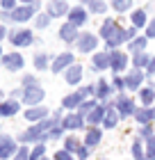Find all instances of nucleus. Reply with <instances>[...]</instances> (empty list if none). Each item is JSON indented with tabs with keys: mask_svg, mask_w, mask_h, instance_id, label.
Segmentation results:
<instances>
[{
	"mask_svg": "<svg viewBox=\"0 0 155 160\" xmlns=\"http://www.w3.org/2000/svg\"><path fill=\"white\" fill-rule=\"evenodd\" d=\"M78 149H80V142L75 137H69V140H66V151H78Z\"/></svg>",
	"mask_w": 155,
	"mask_h": 160,
	"instance_id": "obj_36",
	"label": "nucleus"
},
{
	"mask_svg": "<svg viewBox=\"0 0 155 160\" xmlns=\"http://www.w3.org/2000/svg\"><path fill=\"white\" fill-rule=\"evenodd\" d=\"M109 64H112V53H96L94 55V67L103 71V69H107Z\"/></svg>",
	"mask_w": 155,
	"mask_h": 160,
	"instance_id": "obj_11",
	"label": "nucleus"
},
{
	"mask_svg": "<svg viewBox=\"0 0 155 160\" xmlns=\"http://www.w3.org/2000/svg\"><path fill=\"white\" fill-rule=\"evenodd\" d=\"M0 5H2V9H7V12L16 9V7H14V5H16V0H0Z\"/></svg>",
	"mask_w": 155,
	"mask_h": 160,
	"instance_id": "obj_38",
	"label": "nucleus"
},
{
	"mask_svg": "<svg viewBox=\"0 0 155 160\" xmlns=\"http://www.w3.org/2000/svg\"><path fill=\"white\" fill-rule=\"evenodd\" d=\"M144 48H146V37H139V39H132L130 41V50L132 53H144Z\"/></svg>",
	"mask_w": 155,
	"mask_h": 160,
	"instance_id": "obj_28",
	"label": "nucleus"
},
{
	"mask_svg": "<svg viewBox=\"0 0 155 160\" xmlns=\"http://www.w3.org/2000/svg\"><path fill=\"white\" fill-rule=\"evenodd\" d=\"M130 5H132V0H112V7L116 12H125V9H130Z\"/></svg>",
	"mask_w": 155,
	"mask_h": 160,
	"instance_id": "obj_30",
	"label": "nucleus"
},
{
	"mask_svg": "<svg viewBox=\"0 0 155 160\" xmlns=\"http://www.w3.org/2000/svg\"><path fill=\"white\" fill-rule=\"evenodd\" d=\"M55 123H57V119H43L39 126H34V128H30V130H25V133L21 135V137H23V142H34V140H41V137L46 140V133H50V128H53Z\"/></svg>",
	"mask_w": 155,
	"mask_h": 160,
	"instance_id": "obj_1",
	"label": "nucleus"
},
{
	"mask_svg": "<svg viewBox=\"0 0 155 160\" xmlns=\"http://www.w3.org/2000/svg\"><path fill=\"white\" fill-rule=\"evenodd\" d=\"M0 117H2V108H0Z\"/></svg>",
	"mask_w": 155,
	"mask_h": 160,
	"instance_id": "obj_53",
	"label": "nucleus"
},
{
	"mask_svg": "<svg viewBox=\"0 0 155 160\" xmlns=\"http://www.w3.org/2000/svg\"><path fill=\"white\" fill-rule=\"evenodd\" d=\"M5 37H7V30H5V28H2V25H0V41H2Z\"/></svg>",
	"mask_w": 155,
	"mask_h": 160,
	"instance_id": "obj_51",
	"label": "nucleus"
},
{
	"mask_svg": "<svg viewBox=\"0 0 155 160\" xmlns=\"http://www.w3.org/2000/svg\"><path fill=\"white\" fill-rule=\"evenodd\" d=\"M142 160H146V158H142Z\"/></svg>",
	"mask_w": 155,
	"mask_h": 160,
	"instance_id": "obj_56",
	"label": "nucleus"
},
{
	"mask_svg": "<svg viewBox=\"0 0 155 160\" xmlns=\"http://www.w3.org/2000/svg\"><path fill=\"white\" fill-rule=\"evenodd\" d=\"M46 64H48V57H46V55H36V57H34V67L39 69V71L46 69Z\"/></svg>",
	"mask_w": 155,
	"mask_h": 160,
	"instance_id": "obj_35",
	"label": "nucleus"
},
{
	"mask_svg": "<svg viewBox=\"0 0 155 160\" xmlns=\"http://www.w3.org/2000/svg\"><path fill=\"white\" fill-rule=\"evenodd\" d=\"M0 55H2V50H0Z\"/></svg>",
	"mask_w": 155,
	"mask_h": 160,
	"instance_id": "obj_55",
	"label": "nucleus"
},
{
	"mask_svg": "<svg viewBox=\"0 0 155 160\" xmlns=\"http://www.w3.org/2000/svg\"><path fill=\"white\" fill-rule=\"evenodd\" d=\"M132 153H135L137 160H142V158H144V156H142V142H135V144H132Z\"/></svg>",
	"mask_w": 155,
	"mask_h": 160,
	"instance_id": "obj_39",
	"label": "nucleus"
},
{
	"mask_svg": "<svg viewBox=\"0 0 155 160\" xmlns=\"http://www.w3.org/2000/svg\"><path fill=\"white\" fill-rule=\"evenodd\" d=\"M55 160H73V158L69 156V151H57V153H55Z\"/></svg>",
	"mask_w": 155,
	"mask_h": 160,
	"instance_id": "obj_43",
	"label": "nucleus"
},
{
	"mask_svg": "<svg viewBox=\"0 0 155 160\" xmlns=\"http://www.w3.org/2000/svg\"><path fill=\"white\" fill-rule=\"evenodd\" d=\"M43 98V89L39 85H34V87H25L23 89V101L27 105H34V103H39V101Z\"/></svg>",
	"mask_w": 155,
	"mask_h": 160,
	"instance_id": "obj_4",
	"label": "nucleus"
},
{
	"mask_svg": "<svg viewBox=\"0 0 155 160\" xmlns=\"http://www.w3.org/2000/svg\"><path fill=\"white\" fill-rule=\"evenodd\" d=\"M125 64H128V57H125V53H112V67L114 71H123Z\"/></svg>",
	"mask_w": 155,
	"mask_h": 160,
	"instance_id": "obj_19",
	"label": "nucleus"
},
{
	"mask_svg": "<svg viewBox=\"0 0 155 160\" xmlns=\"http://www.w3.org/2000/svg\"><path fill=\"white\" fill-rule=\"evenodd\" d=\"M48 23H50V16H48V14H46V16L41 14V16L36 18V25H39V28H48Z\"/></svg>",
	"mask_w": 155,
	"mask_h": 160,
	"instance_id": "obj_40",
	"label": "nucleus"
},
{
	"mask_svg": "<svg viewBox=\"0 0 155 160\" xmlns=\"http://www.w3.org/2000/svg\"><path fill=\"white\" fill-rule=\"evenodd\" d=\"M34 14V5H23V7H16V9L12 12V21H27Z\"/></svg>",
	"mask_w": 155,
	"mask_h": 160,
	"instance_id": "obj_8",
	"label": "nucleus"
},
{
	"mask_svg": "<svg viewBox=\"0 0 155 160\" xmlns=\"http://www.w3.org/2000/svg\"><path fill=\"white\" fill-rule=\"evenodd\" d=\"M71 9L66 7L64 0H50L48 2V16L55 18V16H64V14H69Z\"/></svg>",
	"mask_w": 155,
	"mask_h": 160,
	"instance_id": "obj_7",
	"label": "nucleus"
},
{
	"mask_svg": "<svg viewBox=\"0 0 155 160\" xmlns=\"http://www.w3.org/2000/svg\"><path fill=\"white\" fill-rule=\"evenodd\" d=\"M9 41L14 43V46H30V43L34 41V37H32L30 30H16V32H12Z\"/></svg>",
	"mask_w": 155,
	"mask_h": 160,
	"instance_id": "obj_5",
	"label": "nucleus"
},
{
	"mask_svg": "<svg viewBox=\"0 0 155 160\" xmlns=\"http://www.w3.org/2000/svg\"><path fill=\"white\" fill-rule=\"evenodd\" d=\"M91 89H94V87H85V89H80V92H78V94H80V98L89 96V94H91Z\"/></svg>",
	"mask_w": 155,
	"mask_h": 160,
	"instance_id": "obj_46",
	"label": "nucleus"
},
{
	"mask_svg": "<svg viewBox=\"0 0 155 160\" xmlns=\"http://www.w3.org/2000/svg\"><path fill=\"white\" fill-rule=\"evenodd\" d=\"M153 117H155V108H153Z\"/></svg>",
	"mask_w": 155,
	"mask_h": 160,
	"instance_id": "obj_54",
	"label": "nucleus"
},
{
	"mask_svg": "<svg viewBox=\"0 0 155 160\" xmlns=\"http://www.w3.org/2000/svg\"><path fill=\"white\" fill-rule=\"evenodd\" d=\"M114 87H116V89H121V87H125V80H121V78H114Z\"/></svg>",
	"mask_w": 155,
	"mask_h": 160,
	"instance_id": "obj_47",
	"label": "nucleus"
},
{
	"mask_svg": "<svg viewBox=\"0 0 155 160\" xmlns=\"http://www.w3.org/2000/svg\"><path fill=\"white\" fill-rule=\"evenodd\" d=\"M94 108H96L94 101H85V103H80V114H89Z\"/></svg>",
	"mask_w": 155,
	"mask_h": 160,
	"instance_id": "obj_33",
	"label": "nucleus"
},
{
	"mask_svg": "<svg viewBox=\"0 0 155 160\" xmlns=\"http://www.w3.org/2000/svg\"><path fill=\"white\" fill-rule=\"evenodd\" d=\"M87 153H89L87 149H78V158H80V160H85V158H87Z\"/></svg>",
	"mask_w": 155,
	"mask_h": 160,
	"instance_id": "obj_48",
	"label": "nucleus"
},
{
	"mask_svg": "<svg viewBox=\"0 0 155 160\" xmlns=\"http://www.w3.org/2000/svg\"><path fill=\"white\" fill-rule=\"evenodd\" d=\"M71 64H73V55H71V53H64V55H60V57L53 62V71H55V73H60L62 69L71 67Z\"/></svg>",
	"mask_w": 155,
	"mask_h": 160,
	"instance_id": "obj_12",
	"label": "nucleus"
},
{
	"mask_svg": "<svg viewBox=\"0 0 155 160\" xmlns=\"http://www.w3.org/2000/svg\"><path fill=\"white\" fill-rule=\"evenodd\" d=\"M135 119H137L139 123H148V121H153L155 117H153V110H137V112H135Z\"/></svg>",
	"mask_w": 155,
	"mask_h": 160,
	"instance_id": "obj_25",
	"label": "nucleus"
},
{
	"mask_svg": "<svg viewBox=\"0 0 155 160\" xmlns=\"http://www.w3.org/2000/svg\"><path fill=\"white\" fill-rule=\"evenodd\" d=\"M82 126H85L82 114H69V117L62 121V128H82Z\"/></svg>",
	"mask_w": 155,
	"mask_h": 160,
	"instance_id": "obj_14",
	"label": "nucleus"
},
{
	"mask_svg": "<svg viewBox=\"0 0 155 160\" xmlns=\"http://www.w3.org/2000/svg\"><path fill=\"white\" fill-rule=\"evenodd\" d=\"M80 78H82V67H78V64H71L69 71H66V82L75 85V82H80Z\"/></svg>",
	"mask_w": 155,
	"mask_h": 160,
	"instance_id": "obj_16",
	"label": "nucleus"
},
{
	"mask_svg": "<svg viewBox=\"0 0 155 160\" xmlns=\"http://www.w3.org/2000/svg\"><path fill=\"white\" fill-rule=\"evenodd\" d=\"M23 2H25V5H30V2H32V0H23Z\"/></svg>",
	"mask_w": 155,
	"mask_h": 160,
	"instance_id": "obj_52",
	"label": "nucleus"
},
{
	"mask_svg": "<svg viewBox=\"0 0 155 160\" xmlns=\"http://www.w3.org/2000/svg\"><path fill=\"white\" fill-rule=\"evenodd\" d=\"M132 28H142L144 23H146V12H142V9H139V12H135V14H132Z\"/></svg>",
	"mask_w": 155,
	"mask_h": 160,
	"instance_id": "obj_27",
	"label": "nucleus"
},
{
	"mask_svg": "<svg viewBox=\"0 0 155 160\" xmlns=\"http://www.w3.org/2000/svg\"><path fill=\"white\" fill-rule=\"evenodd\" d=\"M48 114L46 108H32V110H27L25 112V119H30V121H36V119H43Z\"/></svg>",
	"mask_w": 155,
	"mask_h": 160,
	"instance_id": "obj_21",
	"label": "nucleus"
},
{
	"mask_svg": "<svg viewBox=\"0 0 155 160\" xmlns=\"http://www.w3.org/2000/svg\"><path fill=\"white\" fill-rule=\"evenodd\" d=\"M23 85H25V87H34V85H36V80H34L32 76H27V78L23 80Z\"/></svg>",
	"mask_w": 155,
	"mask_h": 160,
	"instance_id": "obj_45",
	"label": "nucleus"
},
{
	"mask_svg": "<svg viewBox=\"0 0 155 160\" xmlns=\"http://www.w3.org/2000/svg\"><path fill=\"white\" fill-rule=\"evenodd\" d=\"M60 37H62L66 43L75 41V39H78V28L73 25V23H66V25H62V30H60Z\"/></svg>",
	"mask_w": 155,
	"mask_h": 160,
	"instance_id": "obj_10",
	"label": "nucleus"
},
{
	"mask_svg": "<svg viewBox=\"0 0 155 160\" xmlns=\"http://www.w3.org/2000/svg\"><path fill=\"white\" fill-rule=\"evenodd\" d=\"M2 64H5L7 71H21L25 62H23V57H21V53H7L2 57Z\"/></svg>",
	"mask_w": 155,
	"mask_h": 160,
	"instance_id": "obj_3",
	"label": "nucleus"
},
{
	"mask_svg": "<svg viewBox=\"0 0 155 160\" xmlns=\"http://www.w3.org/2000/svg\"><path fill=\"white\" fill-rule=\"evenodd\" d=\"M116 108H119V114H123V117L132 114V101L125 98V96H119V98H116Z\"/></svg>",
	"mask_w": 155,
	"mask_h": 160,
	"instance_id": "obj_18",
	"label": "nucleus"
},
{
	"mask_svg": "<svg viewBox=\"0 0 155 160\" xmlns=\"http://www.w3.org/2000/svg\"><path fill=\"white\" fill-rule=\"evenodd\" d=\"M80 94H71V96H66L64 101H62V108H78L80 105Z\"/></svg>",
	"mask_w": 155,
	"mask_h": 160,
	"instance_id": "obj_26",
	"label": "nucleus"
},
{
	"mask_svg": "<svg viewBox=\"0 0 155 160\" xmlns=\"http://www.w3.org/2000/svg\"><path fill=\"white\" fill-rule=\"evenodd\" d=\"M16 153V144H14L12 137H2L0 140V158H9Z\"/></svg>",
	"mask_w": 155,
	"mask_h": 160,
	"instance_id": "obj_9",
	"label": "nucleus"
},
{
	"mask_svg": "<svg viewBox=\"0 0 155 160\" xmlns=\"http://www.w3.org/2000/svg\"><path fill=\"white\" fill-rule=\"evenodd\" d=\"M96 46H98V39H96L94 34H89V32L80 34V39H78V48H80V53H91Z\"/></svg>",
	"mask_w": 155,
	"mask_h": 160,
	"instance_id": "obj_6",
	"label": "nucleus"
},
{
	"mask_svg": "<svg viewBox=\"0 0 155 160\" xmlns=\"http://www.w3.org/2000/svg\"><path fill=\"white\" fill-rule=\"evenodd\" d=\"M142 80H144V73L135 69V71H132V73H130L128 78H125V87H128V89H137V87L142 85Z\"/></svg>",
	"mask_w": 155,
	"mask_h": 160,
	"instance_id": "obj_17",
	"label": "nucleus"
},
{
	"mask_svg": "<svg viewBox=\"0 0 155 160\" xmlns=\"http://www.w3.org/2000/svg\"><path fill=\"white\" fill-rule=\"evenodd\" d=\"M69 16H71V21H69V23H73V25H82L85 23V21H87V12L82 9V7H73V9L69 12Z\"/></svg>",
	"mask_w": 155,
	"mask_h": 160,
	"instance_id": "obj_13",
	"label": "nucleus"
},
{
	"mask_svg": "<svg viewBox=\"0 0 155 160\" xmlns=\"http://www.w3.org/2000/svg\"><path fill=\"white\" fill-rule=\"evenodd\" d=\"M41 156H43V144H39V147L30 153V160H41Z\"/></svg>",
	"mask_w": 155,
	"mask_h": 160,
	"instance_id": "obj_37",
	"label": "nucleus"
},
{
	"mask_svg": "<svg viewBox=\"0 0 155 160\" xmlns=\"http://www.w3.org/2000/svg\"><path fill=\"white\" fill-rule=\"evenodd\" d=\"M142 101L146 105H151L153 101H155V89L153 87H146V89H142Z\"/></svg>",
	"mask_w": 155,
	"mask_h": 160,
	"instance_id": "obj_29",
	"label": "nucleus"
},
{
	"mask_svg": "<svg viewBox=\"0 0 155 160\" xmlns=\"http://www.w3.org/2000/svg\"><path fill=\"white\" fill-rule=\"evenodd\" d=\"M148 158L155 160V137H148Z\"/></svg>",
	"mask_w": 155,
	"mask_h": 160,
	"instance_id": "obj_41",
	"label": "nucleus"
},
{
	"mask_svg": "<svg viewBox=\"0 0 155 160\" xmlns=\"http://www.w3.org/2000/svg\"><path fill=\"white\" fill-rule=\"evenodd\" d=\"M105 112H107V108H103V105H96L94 110L89 112V117H87V121H89V123H94V126H96V123H100L103 119H105Z\"/></svg>",
	"mask_w": 155,
	"mask_h": 160,
	"instance_id": "obj_15",
	"label": "nucleus"
},
{
	"mask_svg": "<svg viewBox=\"0 0 155 160\" xmlns=\"http://www.w3.org/2000/svg\"><path fill=\"white\" fill-rule=\"evenodd\" d=\"M142 135H146V137H153V135H151V128H148V126H144V128H142Z\"/></svg>",
	"mask_w": 155,
	"mask_h": 160,
	"instance_id": "obj_50",
	"label": "nucleus"
},
{
	"mask_svg": "<svg viewBox=\"0 0 155 160\" xmlns=\"http://www.w3.org/2000/svg\"><path fill=\"white\" fill-rule=\"evenodd\" d=\"M137 34V28H130V30H121V28H116L114 30V34L107 39V43H109V48H114V46H121L123 41H130L132 37Z\"/></svg>",
	"mask_w": 155,
	"mask_h": 160,
	"instance_id": "obj_2",
	"label": "nucleus"
},
{
	"mask_svg": "<svg viewBox=\"0 0 155 160\" xmlns=\"http://www.w3.org/2000/svg\"><path fill=\"white\" fill-rule=\"evenodd\" d=\"M0 108H2V117H12V114L18 112V103L16 101H7V103H2Z\"/></svg>",
	"mask_w": 155,
	"mask_h": 160,
	"instance_id": "obj_24",
	"label": "nucleus"
},
{
	"mask_svg": "<svg viewBox=\"0 0 155 160\" xmlns=\"http://www.w3.org/2000/svg\"><path fill=\"white\" fill-rule=\"evenodd\" d=\"M151 60H148V55L146 53H137L135 55V67H144V64H148Z\"/></svg>",
	"mask_w": 155,
	"mask_h": 160,
	"instance_id": "obj_34",
	"label": "nucleus"
},
{
	"mask_svg": "<svg viewBox=\"0 0 155 160\" xmlns=\"http://www.w3.org/2000/svg\"><path fill=\"white\" fill-rule=\"evenodd\" d=\"M116 28H119V25H116V21H112V18H109V21H105V25L100 28V37H103V39H109V37L114 34V30H116Z\"/></svg>",
	"mask_w": 155,
	"mask_h": 160,
	"instance_id": "obj_20",
	"label": "nucleus"
},
{
	"mask_svg": "<svg viewBox=\"0 0 155 160\" xmlns=\"http://www.w3.org/2000/svg\"><path fill=\"white\" fill-rule=\"evenodd\" d=\"M146 37H148V39L155 37V21H153V23H148V28H146Z\"/></svg>",
	"mask_w": 155,
	"mask_h": 160,
	"instance_id": "obj_44",
	"label": "nucleus"
},
{
	"mask_svg": "<svg viewBox=\"0 0 155 160\" xmlns=\"http://www.w3.org/2000/svg\"><path fill=\"white\" fill-rule=\"evenodd\" d=\"M27 158H30V151H27L25 147L16 151V160H27Z\"/></svg>",
	"mask_w": 155,
	"mask_h": 160,
	"instance_id": "obj_42",
	"label": "nucleus"
},
{
	"mask_svg": "<svg viewBox=\"0 0 155 160\" xmlns=\"http://www.w3.org/2000/svg\"><path fill=\"white\" fill-rule=\"evenodd\" d=\"M89 7H91L94 14H103V12H105V2H103V0H91Z\"/></svg>",
	"mask_w": 155,
	"mask_h": 160,
	"instance_id": "obj_31",
	"label": "nucleus"
},
{
	"mask_svg": "<svg viewBox=\"0 0 155 160\" xmlns=\"http://www.w3.org/2000/svg\"><path fill=\"white\" fill-rule=\"evenodd\" d=\"M148 73H151V76L155 73V57H153V60L148 62Z\"/></svg>",
	"mask_w": 155,
	"mask_h": 160,
	"instance_id": "obj_49",
	"label": "nucleus"
},
{
	"mask_svg": "<svg viewBox=\"0 0 155 160\" xmlns=\"http://www.w3.org/2000/svg\"><path fill=\"white\" fill-rule=\"evenodd\" d=\"M116 119H119V114H116V108H107V112H105V119H103V123H105L107 128H114V126H116Z\"/></svg>",
	"mask_w": 155,
	"mask_h": 160,
	"instance_id": "obj_22",
	"label": "nucleus"
},
{
	"mask_svg": "<svg viewBox=\"0 0 155 160\" xmlns=\"http://www.w3.org/2000/svg\"><path fill=\"white\" fill-rule=\"evenodd\" d=\"M98 142H100V130L98 128H91L89 133H87V137H85V144H87V147H96Z\"/></svg>",
	"mask_w": 155,
	"mask_h": 160,
	"instance_id": "obj_23",
	"label": "nucleus"
},
{
	"mask_svg": "<svg viewBox=\"0 0 155 160\" xmlns=\"http://www.w3.org/2000/svg\"><path fill=\"white\" fill-rule=\"evenodd\" d=\"M96 94H98V98H105L107 94H109V85L105 82V80H100V82H98V89H96Z\"/></svg>",
	"mask_w": 155,
	"mask_h": 160,
	"instance_id": "obj_32",
	"label": "nucleus"
}]
</instances>
